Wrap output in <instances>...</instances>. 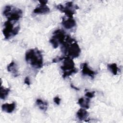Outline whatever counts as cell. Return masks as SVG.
<instances>
[{"label": "cell", "mask_w": 123, "mask_h": 123, "mask_svg": "<svg viewBox=\"0 0 123 123\" xmlns=\"http://www.w3.org/2000/svg\"><path fill=\"white\" fill-rule=\"evenodd\" d=\"M56 8L62 12H64L65 14L69 18H73V15L75 13V10L78 9L77 5L74 4L72 1L67 2L65 4V5L59 4L57 5Z\"/></svg>", "instance_id": "52a82bcc"}, {"label": "cell", "mask_w": 123, "mask_h": 123, "mask_svg": "<svg viewBox=\"0 0 123 123\" xmlns=\"http://www.w3.org/2000/svg\"><path fill=\"white\" fill-rule=\"evenodd\" d=\"M61 61H62V65L61 66V69L63 71V78H66L77 72L78 70L74 67L73 59L69 57H62Z\"/></svg>", "instance_id": "3957f363"}, {"label": "cell", "mask_w": 123, "mask_h": 123, "mask_svg": "<svg viewBox=\"0 0 123 123\" xmlns=\"http://www.w3.org/2000/svg\"><path fill=\"white\" fill-rule=\"evenodd\" d=\"M25 59L26 62L35 69H40L43 65L42 54L37 48L27 50L25 54Z\"/></svg>", "instance_id": "7a4b0ae2"}, {"label": "cell", "mask_w": 123, "mask_h": 123, "mask_svg": "<svg viewBox=\"0 0 123 123\" xmlns=\"http://www.w3.org/2000/svg\"><path fill=\"white\" fill-rule=\"evenodd\" d=\"M62 24L64 27L67 29H71L76 26V22L73 18H69L65 19L63 18Z\"/></svg>", "instance_id": "30bf717a"}, {"label": "cell", "mask_w": 123, "mask_h": 123, "mask_svg": "<svg viewBox=\"0 0 123 123\" xmlns=\"http://www.w3.org/2000/svg\"><path fill=\"white\" fill-rule=\"evenodd\" d=\"M12 22L7 20L4 24V28L2 30V33L5 39H9L11 37H13L19 33L20 26L18 25L15 27H14V22Z\"/></svg>", "instance_id": "5b68a950"}, {"label": "cell", "mask_w": 123, "mask_h": 123, "mask_svg": "<svg viewBox=\"0 0 123 123\" xmlns=\"http://www.w3.org/2000/svg\"><path fill=\"white\" fill-rule=\"evenodd\" d=\"M81 66L82 68V74L83 75H87L90 76L92 79L94 78L96 73L94 71L90 69L86 62L82 63Z\"/></svg>", "instance_id": "ba28073f"}, {"label": "cell", "mask_w": 123, "mask_h": 123, "mask_svg": "<svg viewBox=\"0 0 123 123\" xmlns=\"http://www.w3.org/2000/svg\"><path fill=\"white\" fill-rule=\"evenodd\" d=\"M71 87H72V88H73L75 89V90H79V89H78V88H77V87H75V86H74V85H73L72 84H71Z\"/></svg>", "instance_id": "7402d4cb"}, {"label": "cell", "mask_w": 123, "mask_h": 123, "mask_svg": "<svg viewBox=\"0 0 123 123\" xmlns=\"http://www.w3.org/2000/svg\"><path fill=\"white\" fill-rule=\"evenodd\" d=\"M66 36L65 32L62 29H57L53 33V36L49 40V42L51 44L54 49H56L61 45L65 40Z\"/></svg>", "instance_id": "8992f818"}, {"label": "cell", "mask_w": 123, "mask_h": 123, "mask_svg": "<svg viewBox=\"0 0 123 123\" xmlns=\"http://www.w3.org/2000/svg\"><path fill=\"white\" fill-rule=\"evenodd\" d=\"M107 67L113 75H116L117 74L118 68L116 63L109 64L107 65Z\"/></svg>", "instance_id": "e0dca14e"}, {"label": "cell", "mask_w": 123, "mask_h": 123, "mask_svg": "<svg viewBox=\"0 0 123 123\" xmlns=\"http://www.w3.org/2000/svg\"><path fill=\"white\" fill-rule=\"evenodd\" d=\"M61 98L58 97V96H56L54 98H53V101L54 102L58 105H59L60 103L61 102Z\"/></svg>", "instance_id": "d6986e66"}, {"label": "cell", "mask_w": 123, "mask_h": 123, "mask_svg": "<svg viewBox=\"0 0 123 123\" xmlns=\"http://www.w3.org/2000/svg\"><path fill=\"white\" fill-rule=\"evenodd\" d=\"M36 103L40 110L44 111H46L48 108V103L46 101H44L41 99L37 98L36 100Z\"/></svg>", "instance_id": "9a60e30c"}, {"label": "cell", "mask_w": 123, "mask_h": 123, "mask_svg": "<svg viewBox=\"0 0 123 123\" xmlns=\"http://www.w3.org/2000/svg\"><path fill=\"white\" fill-rule=\"evenodd\" d=\"M90 98H80L78 100V104L84 109H88L89 108Z\"/></svg>", "instance_id": "5bb4252c"}, {"label": "cell", "mask_w": 123, "mask_h": 123, "mask_svg": "<svg viewBox=\"0 0 123 123\" xmlns=\"http://www.w3.org/2000/svg\"><path fill=\"white\" fill-rule=\"evenodd\" d=\"M88 114L89 113L84 108L80 109L76 113L77 118L81 121L86 120L87 118Z\"/></svg>", "instance_id": "4fadbf2b"}, {"label": "cell", "mask_w": 123, "mask_h": 123, "mask_svg": "<svg viewBox=\"0 0 123 123\" xmlns=\"http://www.w3.org/2000/svg\"><path fill=\"white\" fill-rule=\"evenodd\" d=\"M16 103L15 102H13L11 103H4L2 105V110L7 113L12 112L15 109Z\"/></svg>", "instance_id": "8fae6325"}, {"label": "cell", "mask_w": 123, "mask_h": 123, "mask_svg": "<svg viewBox=\"0 0 123 123\" xmlns=\"http://www.w3.org/2000/svg\"><path fill=\"white\" fill-rule=\"evenodd\" d=\"M95 94V91H91V92L88 91L85 94V96L86 98H92L94 97Z\"/></svg>", "instance_id": "ac0fdd59"}, {"label": "cell", "mask_w": 123, "mask_h": 123, "mask_svg": "<svg viewBox=\"0 0 123 123\" xmlns=\"http://www.w3.org/2000/svg\"><path fill=\"white\" fill-rule=\"evenodd\" d=\"M24 83L25 84L29 86L30 85V79L29 78V77L28 76H26L24 80Z\"/></svg>", "instance_id": "ffe728a7"}, {"label": "cell", "mask_w": 123, "mask_h": 123, "mask_svg": "<svg viewBox=\"0 0 123 123\" xmlns=\"http://www.w3.org/2000/svg\"><path fill=\"white\" fill-rule=\"evenodd\" d=\"M7 70L8 72L12 73L14 77H16L19 75L17 65L14 61H12L7 66Z\"/></svg>", "instance_id": "7c38bea8"}, {"label": "cell", "mask_w": 123, "mask_h": 123, "mask_svg": "<svg viewBox=\"0 0 123 123\" xmlns=\"http://www.w3.org/2000/svg\"><path fill=\"white\" fill-rule=\"evenodd\" d=\"M10 91V89L9 88H4L3 86H1L0 88V98L2 99H5L8 96Z\"/></svg>", "instance_id": "2e32d148"}, {"label": "cell", "mask_w": 123, "mask_h": 123, "mask_svg": "<svg viewBox=\"0 0 123 123\" xmlns=\"http://www.w3.org/2000/svg\"><path fill=\"white\" fill-rule=\"evenodd\" d=\"M50 9L46 4H40L33 10V12L35 14H47L50 12Z\"/></svg>", "instance_id": "9c48e42d"}, {"label": "cell", "mask_w": 123, "mask_h": 123, "mask_svg": "<svg viewBox=\"0 0 123 123\" xmlns=\"http://www.w3.org/2000/svg\"><path fill=\"white\" fill-rule=\"evenodd\" d=\"M39 2H40V4H46L48 2L47 0H40L39 1Z\"/></svg>", "instance_id": "44dd1931"}, {"label": "cell", "mask_w": 123, "mask_h": 123, "mask_svg": "<svg viewBox=\"0 0 123 123\" xmlns=\"http://www.w3.org/2000/svg\"><path fill=\"white\" fill-rule=\"evenodd\" d=\"M23 12L21 9L10 5L6 6L3 11V15L7 18L8 20L13 22L19 20Z\"/></svg>", "instance_id": "277c9868"}, {"label": "cell", "mask_w": 123, "mask_h": 123, "mask_svg": "<svg viewBox=\"0 0 123 123\" xmlns=\"http://www.w3.org/2000/svg\"><path fill=\"white\" fill-rule=\"evenodd\" d=\"M61 46L62 52L72 59L78 57L81 52V49L76 41L69 35L66 36L65 40L61 44Z\"/></svg>", "instance_id": "6da1fadb"}]
</instances>
